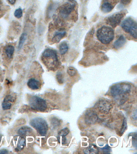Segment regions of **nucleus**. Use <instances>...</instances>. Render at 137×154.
<instances>
[{
  "label": "nucleus",
  "mask_w": 137,
  "mask_h": 154,
  "mask_svg": "<svg viewBox=\"0 0 137 154\" xmlns=\"http://www.w3.org/2000/svg\"><path fill=\"white\" fill-rule=\"evenodd\" d=\"M131 89V85L128 83H118L111 87L110 93L116 100H120V103H123L126 100L125 96L130 92Z\"/></svg>",
  "instance_id": "f257e3e1"
},
{
  "label": "nucleus",
  "mask_w": 137,
  "mask_h": 154,
  "mask_svg": "<svg viewBox=\"0 0 137 154\" xmlns=\"http://www.w3.org/2000/svg\"><path fill=\"white\" fill-rule=\"evenodd\" d=\"M76 2L74 0H70L62 5L59 8L58 15L60 17L57 19V23L63 26V20L69 18L73 12L75 11Z\"/></svg>",
  "instance_id": "f03ea898"
},
{
  "label": "nucleus",
  "mask_w": 137,
  "mask_h": 154,
  "mask_svg": "<svg viewBox=\"0 0 137 154\" xmlns=\"http://www.w3.org/2000/svg\"><path fill=\"white\" fill-rule=\"evenodd\" d=\"M42 59L45 65L51 69L56 68L59 65L57 53L53 49H45L42 54Z\"/></svg>",
  "instance_id": "7ed1b4c3"
},
{
  "label": "nucleus",
  "mask_w": 137,
  "mask_h": 154,
  "mask_svg": "<svg viewBox=\"0 0 137 154\" xmlns=\"http://www.w3.org/2000/svg\"><path fill=\"white\" fill-rule=\"evenodd\" d=\"M96 36L97 39L103 44H108L114 37V31L112 28L103 26L97 30Z\"/></svg>",
  "instance_id": "20e7f679"
},
{
  "label": "nucleus",
  "mask_w": 137,
  "mask_h": 154,
  "mask_svg": "<svg viewBox=\"0 0 137 154\" xmlns=\"http://www.w3.org/2000/svg\"><path fill=\"white\" fill-rule=\"evenodd\" d=\"M30 125L36 130L39 134L42 136H45L47 133L48 125L44 119L36 117L32 119L30 122Z\"/></svg>",
  "instance_id": "39448f33"
},
{
  "label": "nucleus",
  "mask_w": 137,
  "mask_h": 154,
  "mask_svg": "<svg viewBox=\"0 0 137 154\" xmlns=\"http://www.w3.org/2000/svg\"><path fill=\"white\" fill-rule=\"evenodd\" d=\"M121 26L124 31L136 39L137 25L136 22L134 19L130 17L127 18L122 22Z\"/></svg>",
  "instance_id": "423d86ee"
},
{
  "label": "nucleus",
  "mask_w": 137,
  "mask_h": 154,
  "mask_svg": "<svg viewBox=\"0 0 137 154\" xmlns=\"http://www.w3.org/2000/svg\"><path fill=\"white\" fill-rule=\"evenodd\" d=\"M29 103L32 109L38 111L44 112L47 109V104L45 100L38 96H31L29 100Z\"/></svg>",
  "instance_id": "0eeeda50"
},
{
  "label": "nucleus",
  "mask_w": 137,
  "mask_h": 154,
  "mask_svg": "<svg viewBox=\"0 0 137 154\" xmlns=\"http://www.w3.org/2000/svg\"><path fill=\"white\" fill-rule=\"evenodd\" d=\"M123 17L124 14L123 13H115L108 17L106 20L107 23L113 28H115L120 23Z\"/></svg>",
  "instance_id": "6e6552de"
},
{
  "label": "nucleus",
  "mask_w": 137,
  "mask_h": 154,
  "mask_svg": "<svg viewBox=\"0 0 137 154\" xmlns=\"http://www.w3.org/2000/svg\"><path fill=\"white\" fill-rule=\"evenodd\" d=\"M97 107L101 112L105 114L109 112L112 108L111 103L105 100H101L98 101L97 103Z\"/></svg>",
  "instance_id": "1a4fd4ad"
},
{
  "label": "nucleus",
  "mask_w": 137,
  "mask_h": 154,
  "mask_svg": "<svg viewBox=\"0 0 137 154\" xmlns=\"http://www.w3.org/2000/svg\"><path fill=\"white\" fill-rule=\"evenodd\" d=\"M98 119V117L97 114L93 111H88L85 114V122L88 125L94 124L97 121Z\"/></svg>",
  "instance_id": "9d476101"
},
{
  "label": "nucleus",
  "mask_w": 137,
  "mask_h": 154,
  "mask_svg": "<svg viewBox=\"0 0 137 154\" xmlns=\"http://www.w3.org/2000/svg\"><path fill=\"white\" fill-rule=\"evenodd\" d=\"M66 31L64 29H60L54 34L51 41L54 43H58L66 36Z\"/></svg>",
  "instance_id": "9b49d317"
},
{
  "label": "nucleus",
  "mask_w": 137,
  "mask_h": 154,
  "mask_svg": "<svg viewBox=\"0 0 137 154\" xmlns=\"http://www.w3.org/2000/svg\"><path fill=\"white\" fill-rule=\"evenodd\" d=\"M15 99L14 96L10 95H7L4 98L3 103H2V108L4 110H8L11 108L12 104L11 102H14Z\"/></svg>",
  "instance_id": "f8f14e48"
},
{
  "label": "nucleus",
  "mask_w": 137,
  "mask_h": 154,
  "mask_svg": "<svg viewBox=\"0 0 137 154\" xmlns=\"http://www.w3.org/2000/svg\"><path fill=\"white\" fill-rule=\"evenodd\" d=\"M27 85L30 88L33 90H37L39 89L41 84L39 81L34 78H31L27 82Z\"/></svg>",
  "instance_id": "ddd939ff"
},
{
  "label": "nucleus",
  "mask_w": 137,
  "mask_h": 154,
  "mask_svg": "<svg viewBox=\"0 0 137 154\" xmlns=\"http://www.w3.org/2000/svg\"><path fill=\"white\" fill-rule=\"evenodd\" d=\"M126 42V38H125L124 36L121 35L114 42V48L116 49H120L124 45Z\"/></svg>",
  "instance_id": "4468645a"
},
{
  "label": "nucleus",
  "mask_w": 137,
  "mask_h": 154,
  "mask_svg": "<svg viewBox=\"0 0 137 154\" xmlns=\"http://www.w3.org/2000/svg\"><path fill=\"white\" fill-rule=\"evenodd\" d=\"M113 8L114 7L111 4L108 2H105L102 4L101 10L104 13H108L111 11Z\"/></svg>",
  "instance_id": "2eb2a0df"
},
{
  "label": "nucleus",
  "mask_w": 137,
  "mask_h": 154,
  "mask_svg": "<svg viewBox=\"0 0 137 154\" xmlns=\"http://www.w3.org/2000/svg\"><path fill=\"white\" fill-rule=\"evenodd\" d=\"M84 152L86 154H96L98 152V149L95 145L91 144L88 147L85 149Z\"/></svg>",
  "instance_id": "dca6fc26"
},
{
  "label": "nucleus",
  "mask_w": 137,
  "mask_h": 154,
  "mask_svg": "<svg viewBox=\"0 0 137 154\" xmlns=\"http://www.w3.org/2000/svg\"><path fill=\"white\" fill-rule=\"evenodd\" d=\"M59 52L61 55H64L68 51V46L67 42H62L60 45L59 47Z\"/></svg>",
  "instance_id": "f3484780"
},
{
  "label": "nucleus",
  "mask_w": 137,
  "mask_h": 154,
  "mask_svg": "<svg viewBox=\"0 0 137 154\" xmlns=\"http://www.w3.org/2000/svg\"><path fill=\"white\" fill-rule=\"evenodd\" d=\"M26 139L23 137H21L19 140L18 142L17 147L16 148L17 150H18V151L22 150L26 146Z\"/></svg>",
  "instance_id": "a211bd4d"
},
{
  "label": "nucleus",
  "mask_w": 137,
  "mask_h": 154,
  "mask_svg": "<svg viewBox=\"0 0 137 154\" xmlns=\"http://www.w3.org/2000/svg\"><path fill=\"white\" fill-rule=\"evenodd\" d=\"M32 129L31 128L27 126H23L21 127L18 131V133L21 135H26L27 133L32 131Z\"/></svg>",
  "instance_id": "6ab92c4d"
},
{
  "label": "nucleus",
  "mask_w": 137,
  "mask_h": 154,
  "mask_svg": "<svg viewBox=\"0 0 137 154\" xmlns=\"http://www.w3.org/2000/svg\"><path fill=\"white\" fill-rule=\"evenodd\" d=\"M15 48L12 45H8L5 49V53L8 57L11 58L14 55Z\"/></svg>",
  "instance_id": "aec40b11"
},
{
  "label": "nucleus",
  "mask_w": 137,
  "mask_h": 154,
  "mask_svg": "<svg viewBox=\"0 0 137 154\" xmlns=\"http://www.w3.org/2000/svg\"><path fill=\"white\" fill-rule=\"evenodd\" d=\"M27 34L24 32L22 33L21 35V37L20 38V40H19L18 46V49L19 50H20L22 48L24 43H25V42L27 39Z\"/></svg>",
  "instance_id": "412c9836"
},
{
  "label": "nucleus",
  "mask_w": 137,
  "mask_h": 154,
  "mask_svg": "<svg viewBox=\"0 0 137 154\" xmlns=\"http://www.w3.org/2000/svg\"><path fill=\"white\" fill-rule=\"evenodd\" d=\"M69 130L67 128L63 129L59 132L58 134V138L60 137H65L69 134Z\"/></svg>",
  "instance_id": "4be33fe9"
},
{
  "label": "nucleus",
  "mask_w": 137,
  "mask_h": 154,
  "mask_svg": "<svg viewBox=\"0 0 137 154\" xmlns=\"http://www.w3.org/2000/svg\"><path fill=\"white\" fill-rule=\"evenodd\" d=\"M67 73L70 76H74L76 74V70L74 67H70L67 69Z\"/></svg>",
  "instance_id": "5701e85b"
},
{
  "label": "nucleus",
  "mask_w": 137,
  "mask_h": 154,
  "mask_svg": "<svg viewBox=\"0 0 137 154\" xmlns=\"http://www.w3.org/2000/svg\"><path fill=\"white\" fill-rule=\"evenodd\" d=\"M14 16L17 19H20L23 16V11L21 8L17 9L14 12Z\"/></svg>",
  "instance_id": "b1692460"
},
{
  "label": "nucleus",
  "mask_w": 137,
  "mask_h": 154,
  "mask_svg": "<svg viewBox=\"0 0 137 154\" xmlns=\"http://www.w3.org/2000/svg\"><path fill=\"white\" fill-rule=\"evenodd\" d=\"M56 79L60 84H62L64 83V78L62 73H58L56 75Z\"/></svg>",
  "instance_id": "393cba45"
},
{
  "label": "nucleus",
  "mask_w": 137,
  "mask_h": 154,
  "mask_svg": "<svg viewBox=\"0 0 137 154\" xmlns=\"http://www.w3.org/2000/svg\"><path fill=\"white\" fill-rule=\"evenodd\" d=\"M127 128V121H126V119H124L123 122V124L122 125V127H121V134H123L124 132L126 130Z\"/></svg>",
  "instance_id": "a878e982"
},
{
  "label": "nucleus",
  "mask_w": 137,
  "mask_h": 154,
  "mask_svg": "<svg viewBox=\"0 0 137 154\" xmlns=\"http://www.w3.org/2000/svg\"><path fill=\"white\" fill-rule=\"evenodd\" d=\"M100 149L101 151L103 152V153H110V152L111 151V149L110 147L108 144L106 145L104 147Z\"/></svg>",
  "instance_id": "bb28decb"
},
{
  "label": "nucleus",
  "mask_w": 137,
  "mask_h": 154,
  "mask_svg": "<svg viewBox=\"0 0 137 154\" xmlns=\"http://www.w3.org/2000/svg\"><path fill=\"white\" fill-rule=\"evenodd\" d=\"M4 6L3 5V3L0 1V18L2 17L4 15L5 12L4 8Z\"/></svg>",
  "instance_id": "cd10ccee"
},
{
  "label": "nucleus",
  "mask_w": 137,
  "mask_h": 154,
  "mask_svg": "<svg viewBox=\"0 0 137 154\" xmlns=\"http://www.w3.org/2000/svg\"><path fill=\"white\" fill-rule=\"evenodd\" d=\"M132 144L133 146L136 148L137 147V136L136 134L132 137Z\"/></svg>",
  "instance_id": "c85d7f7f"
},
{
  "label": "nucleus",
  "mask_w": 137,
  "mask_h": 154,
  "mask_svg": "<svg viewBox=\"0 0 137 154\" xmlns=\"http://www.w3.org/2000/svg\"><path fill=\"white\" fill-rule=\"evenodd\" d=\"M131 0H122L121 1V3L123 5H127L130 3Z\"/></svg>",
  "instance_id": "c756f323"
},
{
  "label": "nucleus",
  "mask_w": 137,
  "mask_h": 154,
  "mask_svg": "<svg viewBox=\"0 0 137 154\" xmlns=\"http://www.w3.org/2000/svg\"><path fill=\"white\" fill-rule=\"evenodd\" d=\"M8 1L11 4L13 5L15 4L16 0H8Z\"/></svg>",
  "instance_id": "7c9ffc66"
},
{
  "label": "nucleus",
  "mask_w": 137,
  "mask_h": 154,
  "mask_svg": "<svg viewBox=\"0 0 137 154\" xmlns=\"http://www.w3.org/2000/svg\"><path fill=\"white\" fill-rule=\"evenodd\" d=\"M8 153V150H5V149L1 150L0 151V153Z\"/></svg>",
  "instance_id": "2f4dec72"
}]
</instances>
